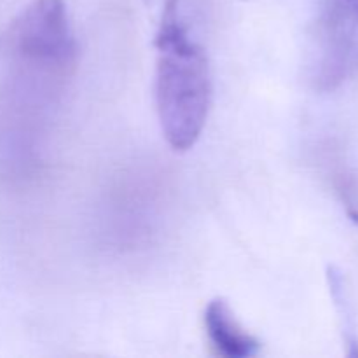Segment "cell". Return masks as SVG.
Listing matches in <instances>:
<instances>
[{
  "mask_svg": "<svg viewBox=\"0 0 358 358\" xmlns=\"http://www.w3.org/2000/svg\"><path fill=\"white\" fill-rule=\"evenodd\" d=\"M213 0H164L156 34V107L173 150L192 149L208 121L213 96L205 30Z\"/></svg>",
  "mask_w": 358,
  "mask_h": 358,
  "instance_id": "1",
  "label": "cell"
},
{
  "mask_svg": "<svg viewBox=\"0 0 358 358\" xmlns=\"http://www.w3.org/2000/svg\"><path fill=\"white\" fill-rule=\"evenodd\" d=\"M16 55L49 79L72 76L77 65V41L63 0H34L10 28Z\"/></svg>",
  "mask_w": 358,
  "mask_h": 358,
  "instance_id": "2",
  "label": "cell"
},
{
  "mask_svg": "<svg viewBox=\"0 0 358 358\" xmlns=\"http://www.w3.org/2000/svg\"><path fill=\"white\" fill-rule=\"evenodd\" d=\"M205 329L217 355L248 358L261 352V341L248 334L224 299L210 301L205 310Z\"/></svg>",
  "mask_w": 358,
  "mask_h": 358,
  "instance_id": "3",
  "label": "cell"
},
{
  "mask_svg": "<svg viewBox=\"0 0 358 358\" xmlns=\"http://www.w3.org/2000/svg\"><path fill=\"white\" fill-rule=\"evenodd\" d=\"M329 283H331V292L332 297H334L336 304H338L339 311L345 315V320H346V345H348V355L358 357V339L355 336V332L352 331V322H350V304L346 301V292H345V287H343V276L339 275L336 269H331L329 271Z\"/></svg>",
  "mask_w": 358,
  "mask_h": 358,
  "instance_id": "4",
  "label": "cell"
},
{
  "mask_svg": "<svg viewBox=\"0 0 358 358\" xmlns=\"http://www.w3.org/2000/svg\"><path fill=\"white\" fill-rule=\"evenodd\" d=\"M348 217L352 219V222H355L358 226V208H355V206L348 205Z\"/></svg>",
  "mask_w": 358,
  "mask_h": 358,
  "instance_id": "5",
  "label": "cell"
}]
</instances>
